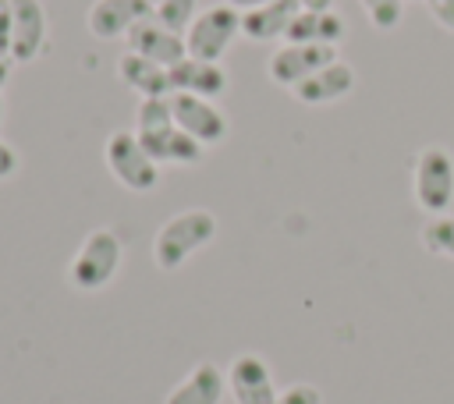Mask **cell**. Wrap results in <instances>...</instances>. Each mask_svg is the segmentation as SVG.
I'll return each mask as SVG.
<instances>
[{
  "mask_svg": "<svg viewBox=\"0 0 454 404\" xmlns=\"http://www.w3.org/2000/svg\"><path fill=\"white\" fill-rule=\"evenodd\" d=\"M11 21H14L11 60L14 64L35 60L43 43H46V7H43V0H11Z\"/></svg>",
  "mask_w": 454,
  "mask_h": 404,
  "instance_id": "13",
  "label": "cell"
},
{
  "mask_svg": "<svg viewBox=\"0 0 454 404\" xmlns=\"http://www.w3.org/2000/svg\"><path fill=\"white\" fill-rule=\"evenodd\" d=\"M11 71H14V60L11 57H0V89L11 82Z\"/></svg>",
  "mask_w": 454,
  "mask_h": 404,
  "instance_id": "28",
  "label": "cell"
},
{
  "mask_svg": "<svg viewBox=\"0 0 454 404\" xmlns=\"http://www.w3.org/2000/svg\"><path fill=\"white\" fill-rule=\"evenodd\" d=\"M223 4H231L234 11L245 14V11H255V7H262V4H270V0H223Z\"/></svg>",
  "mask_w": 454,
  "mask_h": 404,
  "instance_id": "27",
  "label": "cell"
},
{
  "mask_svg": "<svg viewBox=\"0 0 454 404\" xmlns=\"http://www.w3.org/2000/svg\"><path fill=\"white\" fill-rule=\"evenodd\" d=\"M153 14H156L167 28L184 32V28L192 25V18L199 14V0H160V4L153 7Z\"/></svg>",
  "mask_w": 454,
  "mask_h": 404,
  "instance_id": "20",
  "label": "cell"
},
{
  "mask_svg": "<svg viewBox=\"0 0 454 404\" xmlns=\"http://www.w3.org/2000/svg\"><path fill=\"white\" fill-rule=\"evenodd\" d=\"M227 386V376L213 361H199L170 393L163 404H220Z\"/></svg>",
  "mask_w": 454,
  "mask_h": 404,
  "instance_id": "17",
  "label": "cell"
},
{
  "mask_svg": "<svg viewBox=\"0 0 454 404\" xmlns=\"http://www.w3.org/2000/svg\"><path fill=\"white\" fill-rule=\"evenodd\" d=\"M170 89L188 92V96H202V99H220L227 92V71L216 60L184 57L170 67Z\"/></svg>",
  "mask_w": 454,
  "mask_h": 404,
  "instance_id": "14",
  "label": "cell"
},
{
  "mask_svg": "<svg viewBox=\"0 0 454 404\" xmlns=\"http://www.w3.org/2000/svg\"><path fill=\"white\" fill-rule=\"evenodd\" d=\"M411 195L426 216H443L454 206V156L443 145L419 149L411 163Z\"/></svg>",
  "mask_w": 454,
  "mask_h": 404,
  "instance_id": "3",
  "label": "cell"
},
{
  "mask_svg": "<svg viewBox=\"0 0 454 404\" xmlns=\"http://www.w3.org/2000/svg\"><path fill=\"white\" fill-rule=\"evenodd\" d=\"M103 159H106V170L114 174V181L128 191H153L160 184V163L145 152V145L138 142L135 131L121 128L106 138L103 145Z\"/></svg>",
  "mask_w": 454,
  "mask_h": 404,
  "instance_id": "5",
  "label": "cell"
},
{
  "mask_svg": "<svg viewBox=\"0 0 454 404\" xmlns=\"http://www.w3.org/2000/svg\"><path fill=\"white\" fill-rule=\"evenodd\" d=\"M227 386L238 404H273L277 400L273 372H270L266 358H259V354H238L227 369Z\"/></svg>",
  "mask_w": 454,
  "mask_h": 404,
  "instance_id": "11",
  "label": "cell"
},
{
  "mask_svg": "<svg viewBox=\"0 0 454 404\" xmlns=\"http://www.w3.org/2000/svg\"><path fill=\"white\" fill-rule=\"evenodd\" d=\"M18 167H21L18 149H14V145H7V142H0V181L14 177V174H18Z\"/></svg>",
  "mask_w": 454,
  "mask_h": 404,
  "instance_id": "25",
  "label": "cell"
},
{
  "mask_svg": "<svg viewBox=\"0 0 454 404\" xmlns=\"http://www.w3.org/2000/svg\"><path fill=\"white\" fill-rule=\"evenodd\" d=\"M426 7H429L433 21H436L440 28L454 32V0H426Z\"/></svg>",
  "mask_w": 454,
  "mask_h": 404,
  "instance_id": "24",
  "label": "cell"
},
{
  "mask_svg": "<svg viewBox=\"0 0 454 404\" xmlns=\"http://www.w3.org/2000/svg\"><path fill=\"white\" fill-rule=\"evenodd\" d=\"M135 135L145 145V152L160 167H195L206 156V145H199L192 135H184L174 124L170 96L167 99H142L135 110Z\"/></svg>",
  "mask_w": 454,
  "mask_h": 404,
  "instance_id": "1",
  "label": "cell"
},
{
  "mask_svg": "<svg viewBox=\"0 0 454 404\" xmlns=\"http://www.w3.org/2000/svg\"><path fill=\"white\" fill-rule=\"evenodd\" d=\"M301 11H333V0H298Z\"/></svg>",
  "mask_w": 454,
  "mask_h": 404,
  "instance_id": "26",
  "label": "cell"
},
{
  "mask_svg": "<svg viewBox=\"0 0 454 404\" xmlns=\"http://www.w3.org/2000/svg\"><path fill=\"white\" fill-rule=\"evenodd\" d=\"M355 82H358V74H355L351 64L330 60L326 67H319L316 74H309L305 82H298V85L291 89V96H294L298 103H305V106H326V103L344 99V96L355 89Z\"/></svg>",
  "mask_w": 454,
  "mask_h": 404,
  "instance_id": "12",
  "label": "cell"
},
{
  "mask_svg": "<svg viewBox=\"0 0 454 404\" xmlns=\"http://www.w3.org/2000/svg\"><path fill=\"white\" fill-rule=\"evenodd\" d=\"M287 43H319V46H337L344 39V18L337 11H298L287 35Z\"/></svg>",
  "mask_w": 454,
  "mask_h": 404,
  "instance_id": "18",
  "label": "cell"
},
{
  "mask_svg": "<svg viewBox=\"0 0 454 404\" xmlns=\"http://www.w3.org/2000/svg\"><path fill=\"white\" fill-rule=\"evenodd\" d=\"M14 21H11V0H0V57H11Z\"/></svg>",
  "mask_w": 454,
  "mask_h": 404,
  "instance_id": "23",
  "label": "cell"
},
{
  "mask_svg": "<svg viewBox=\"0 0 454 404\" xmlns=\"http://www.w3.org/2000/svg\"><path fill=\"white\" fill-rule=\"evenodd\" d=\"M170 110H174V124L192 135L199 145H220L227 138V117L216 106V99H202V96H188V92H174L170 96Z\"/></svg>",
  "mask_w": 454,
  "mask_h": 404,
  "instance_id": "7",
  "label": "cell"
},
{
  "mask_svg": "<svg viewBox=\"0 0 454 404\" xmlns=\"http://www.w3.org/2000/svg\"><path fill=\"white\" fill-rule=\"evenodd\" d=\"M117 78L131 92H138L142 99H167V96H174V89H170V67H163V64H156L149 57H138L131 50L117 57Z\"/></svg>",
  "mask_w": 454,
  "mask_h": 404,
  "instance_id": "15",
  "label": "cell"
},
{
  "mask_svg": "<svg viewBox=\"0 0 454 404\" xmlns=\"http://www.w3.org/2000/svg\"><path fill=\"white\" fill-rule=\"evenodd\" d=\"M419 241L426 252L440 255V259H454V216L443 213V216H429L419 230Z\"/></svg>",
  "mask_w": 454,
  "mask_h": 404,
  "instance_id": "19",
  "label": "cell"
},
{
  "mask_svg": "<svg viewBox=\"0 0 454 404\" xmlns=\"http://www.w3.org/2000/svg\"><path fill=\"white\" fill-rule=\"evenodd\" d=\"M298 0H270L255 11H245L241 14V35L252 39V43H273V39H284L294 14H298Z\"/></svg>",
  "mask_w": 454,
  "mask_h": 404,
  "instance_id": "16",
  "label": "cell"
},
{
  "mask_svg": "<svg viewBox=\"0 0 454 404\" xmlns=\"http://www.w3.org/2000/svg\"><path fill=\"white\" fill-rule=\"evenodd\" d=\"M216 237V216L209 209H184L174 213L153 237V262L163 273L181 269L199 248H206Z\"/></svg>",
  "mask_w": 454,
  "mask_h": 404,
  "instance_id": "2",
  "label": "cell"
},
{
  "mask_svg": "<svg viewBox=\"0 0 454 404\" xmlns=\"http://www.w3.org/2000/svg\"><path fill=\"white\" fill-rule=\"evenodd\" d=\"M149 14H153V4H149V0H96V4L89 7L85 25H89V32H92L96 39L110 43V39L128 35V32H131L142 18H149Z\"/></svg>",
  "mask_w": 454,
  "mask_h": 404,
  "instance_id": "10",
  "label": "cell"
},
{
  "mask_svg": "<svg viewBox=\"0 0 454 404\" xmlns=\"http://www.w3.org/2000/svg\"><path fill=\"white\" fill-rule=\"evenodd\" d=\"M362 7H365L369 21H372L380 32L397 28L401 18H404V0H362Z\"/></svg>",
  "mask_w": 454,
  "mask_h": 404,
  "instance_id": "21",
  "label": "cell"
},
{
  "mask_svg": "<svg viewBox=\"0 0 454 404\" xmlns=\"http://www.w3.org/2000/svg\"><path fill=\"white\" fill-rule=\"evenodd\" d=\"M337 60V46H319V43H284L280 50L270 53V78L284 89H294L319 67Z\"/></svg>",
  "mask_w": 454,
  "mask_h": 404,
  "instance_id": "8",
  "label": "cell"
},
{
  "mask_svg": "<svg viewBox=\"0 0 454 404\" xmlns=\"http://www.w3.org/2000/svg\"><path fill=\"white\" fill-rule=\"evenodd\" d=\"M149 4H153V7H156V4H160V0H149Z\"/></svg>",
  "mask_w": 454,
  "mask_h": 404,
  "instance_id": "29",
  "label": "cell"
},
{
  "mask_svg": "<svg viewBox=\"0 0 454 404\" xmlns=\"http://www.w3.org/2000/svg\"><path fill=\"white\" fill-rule=\"evenodd\" d=\"M128 50L138 53V57H149L163 67H174L177 60L188 57V46H184V32H174L167 28L156 14L142 18L131 32H128Z\"/></svg>",
  "mask_w": 454,
  "mask_h": 404,
  "instance_id": "9",
  "label": "cell"
},
{
  "mask_svg": "<svg viewBox=\"0 0 454 404\" xmlns=\"http://www.w3.org/2000/svg\"><path fill=\"white\" fill-rule=\"evenodd\" d=\"M238 35H241V11H234L231 4H213L192 18V25L184 28V46L188 57L220 64V57Z\"/></svg>",
  "mask_w": 454,
  "mask_h": 404,
  "instance_id": "6",
  "label": "cell"
},
{
  "mask_svg": "<svg viewBox=\"0 0 454 404\" xmlns=\"http://www.w3.org/2000/svg\"><path fill=\"white\" fill-rule=\"evenodd\" d=\"M273 404H323V397H319V390L312 383H291L287 390L277 393Z\"/></svg>",
  "mask_w": 454,
  "mask_h": 404,
  "instance_id": "22",
  "label": "cell"
},
{
  "mask_svg": "<svg viewBox=\"0 0 454 404\" xmlns=\"http://www.w3.org/2000/svg\"><path fill=\"white\" fill-rule=\"evenodd\" d=\"M124 259V245L110 227H99L92 234H85V241L78 245L74 259L67 262V284L78 291H103Z\"/></svg>",
  "mask_w": 454,
  "mask_h": 404,
  "instance_id": "4",
  "label": "cell"
},
{
  "mask_svg": "<svg viewBox=\"0 0 454 404\" xmlns=\"http://www.w3.org/2000/svg\"><path fill=\"white\" fill-rule=\"evenodd\" d=\"M0 117H4V103H0Z\"/></svg>",
  "mask_w": 454,
  "mask_h": 404,
  "instance_id": "30",
  "label": "cell"
}]
</instances>
